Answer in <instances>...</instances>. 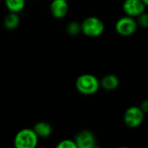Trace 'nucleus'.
<instances>
[{
	"instance_id": "1",
	"label": "nucleus",
	"mask_w": 148,
	"mask_h": 148,
	"mask_svg": "<svg viewBox=\"0 0 148 148\" xmlns=\"http://www.w3.org/2000/svg\"><path fill=\"white\" fill-rule=\"evenodd\" d=\"M101 87L99 79L91 74H83L77 77L75 88L83 95H93L96 94Z\"/></svg>"
},
{
	"instance_id": "2",
	"label": "nucleus",
	"mask_w": 148,
	"mask_h": 148,
	"mask_svg": "<svg viewBox=\"0 0 148 148\" xmlns=\"http://www.w3.org/2000/svg\"><path fill=\"white\" fill-rule=\"evenodd\" d=\"M105 30V24L97 16H88L82 23V32L88 37H98Z\"/></svg>"
},
{
	"instance_id": "3",
	"label": "nucleus",
	"mask_w": 148,
	"mask_h": 148,
	"mask_svg": "<svg viewBox=\"0 0 148 148\" xmlns=\"http://www.w3.org/2000/svg\"><path fill=\"white\" fill-rule=\"evenodd\" d=\"M39 137L34 129L24 128L20 130L14 138V145L16 148H35L37 146Z\"/></svg>"
},
{
	"instance_id": "4",
	"label": "nucleus",
	"mask_w": 148,
	"mask_h": 148,
	"mask_svg": "<svg viewBox=\"0 0 148 148\" xmlns=\"http://www.w3.org/2000/svg\"><path fill=\"white\" fill-rule=\"evenodd\" d=\"M138 27L136 18L127 15L119 18L115 23V30L121 36H130L134 35Z\"/></svg>"
},
{
	"instance_id": "5",
	"label": "nucleus",
	"mask_w": 148,
	"mask_h": 148,
	"mask_svg": "<svg viewBox=\"0 0 148 148\" xmlns=\"http://www.w3.org/2000/svg\"><path fill=\"white\" fill-rule=\"evenodd\" d=\"M144 117L145 114L140 106H131L126 110L123 120L126 126L129 128H137L143 123Z\"/></svg>"
},
{
	"instance_id": "6",
	"label": "nucleus",
	"mask_w": 148,
	"mask_h": 148,
	"mask_svg": "<svg viewBox=\"0 0 148 148\" xmlns=\"http://www.w3.org/2000/svg\"><path fill=\"white\" fill-rule=\"evenodd\" d=\"M146 4L142 0H125L122 3V10L127 16L138 17L145 12Z\"/></svg>"
},
{
	"instance_id": "7",
	"label": "nucleus",
	"mask_w": 148,
	"mask_h": 148,
	"mask_svg": "<svg viewBox=\"0 0 148 148\" xmlns=\"http://www.w3.org/2000/svg\"><path fill=\"white\" fill-rule=\"evenodd\" d=\"M75 141L77 148H94L95 147V136L89 130H82L79 132L75 137Z\"/></svg>"
},
{
	"instance_id": "8",
	"label": "nucleus",
	"mask_w": 148,
	"mask_h": 148,
	"mask_svg": "<svg viewBox=\"0 0 148 148\" xmlns=\"http://www.w3.org/2000/svg\"><path fill=\"white\" fill-rule=\"evenodd\" d=\"M49 9L55 18L62 19L69 12V3L67 0H53L50 3Z\"/></svg>"
},
{
	"instance_id": "9",
	"label": "nucleus",
	"mask_w": 148,
	"mask_h": 148,
	"mask_svg": "<svg viewBox=\"0 0 148 148\" xmlns=\"http://www.w3.org/2000/svg\"><path fill=\"white\" fill-rule=\"evenodd\" d=\"M100 83H101V87L102 88H104L105 90L112 91V90L116 89L119 87L120 79L118 78L117 75H113V74H109V75L103 76L101 79Z\"/></svg>"
},
{
	"instance_id": "10",
	"label": "nucleus",
	"mask_w": 148,
	"mask_h": 148,
	"mask_svg": "<svg viewBox=\"0 0 148 148\" xmlns=\"http://www.w3.org/2000/svg\"><path fill=\"white\" fill-rule=\"evenodd\" d=\"M33 129L39 138H48L52 134V127L46 121H39L36 123Z\"/></svg>"
},
{
	"instance_id": "11",
	"label": "nucleus",
	"mask_w": 148,
	"mask_h": 148,
	"mask_svg": "<svg viewBox=\"0 0 148 148\" xmlns=\"http://www.w3.org/2000/svg\"><path fill=\"white\" fill-rule=\"evenodd\" d=\"M20 23V17L18 16V13L15 12H10L3 20L4 27L7 29L12 30L15 29Z\"/></svg>"
},
{
	"instance_id": "12",
	"label": "nucleus",
	"mask_w": 148,
	"mask_h": 148,
	"mask_svg": "<svg viewBox=\"0 0 148 148\" xmlns=\"http://www.w3.org/2000/svg\"><path fill=\"white\" fill-rule=\"evenodd\" d=\"M4 3L10 12L19 13L25 6V0H4Z\"/></svg>"
},
{
	"instance_id": "13",
	"label": "nucleus",
	"mask_w": 148,
	"mask_h": 148,
	"mask_svg": "<svg viewBox=\"0 0 148 148\" xmlns=\"http://www.w3.org/2000/svg\"><path fill=\"white\" fill-rule=\"evenodd\" d=\"M66 31L70 36H77L82 32V23L76 21L70 22L66 27Z\"/></svg>"
},
{
	"instance_id": "14",
	"label": "nucleus",
	"mask_w": 148,
	"mask_h": 148,
	"mask_svg": "<svg viewBox=\"0 0 148 148\" xmlns=\"http://www.w3.org/2000/svg\"><path fill=\"white\" fill-rule=\"evenodd\" d=\"M57 148H77V145L75 141V140H69V139H66V140H61L57 145Z\"/></svg>"
},
{
	"instance_id": "15",
	"label": "nucleus",
	"mask_w": 148,
	"mask_h": 148,
	"mask_svg": "<svg viewBox=\"0 0 148 148\" xmlns=\"http://www.w3.org/2000/svg\"><path fill=\"white\" fill-rule=\"evenodd\" d=\"M136 21L138 23V26L143 28V29H147L148 28V13H142L138 17H136Z\"/></svg>"
},
{
	"instance_id": "16",
	"label": "nucleus",
	"mask_w": 148,
	"mask_h": 148,
	"mask_svg": "<svg viewBox=\"0 0 148 148\" xmlns=\"http://www.w3.org/2000/svg\"><path fill=\"white\" fill-rule=\"evenodd\" d=\"M140 108L144 112V114H148V99H145L140 105Z\"/></svg>"
},
{
	"instance_id": "17",
	"label": "nucleus",
	"mask_w": 148,
	"mask_h": 148,
	"mask_svg": "<svg viewBox=\"0 0 148 148\" xmlns=\"http://www.w3.org/2000/svg\"><path fill=\"white\" fill-rule=\"evenodd\" d=\"M143 1V3L146 4V6H148V0H142Z\"/></svg>"
}]
</instances>
